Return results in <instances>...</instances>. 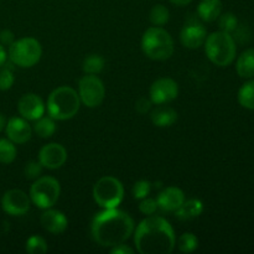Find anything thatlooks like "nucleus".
Wrapping results in <instances>:
<instances>
[{"label":"nucleus","instance_id":"1","mask_svg":"<svg viewBox=\"0 0 254 254\" xmlns=\"http://www.w3.org/2000/svg\"><path fill=\"white\" fill-rule=\"evenodd\" d=\"M134 228V220L129 213L118 207L103 208L92 220L91 235L97 245L112 248L129 240Z\"/></svg>","mask_w":254,"mask_h":254},{"label":"nucleus","instance_id":"2","mask_svg":"<svg viewBox=\"0 0 254 254\" xmlns=\"http://www.w3.org/2000/svg\"><path fill=\"white\" fill-rule=\"evenodd\" d=\"M133 235L135 250L140 254H170L176 246L175 231L161 216H146Z\"/></svg>","mask_w":254,"mask_h":254},{"label":"nucleus","instance_id":"3","mask_svg":"<svg viewBox=\"0 0 254 254\" xmlns=\"http://www.w3.org/2000/svg\"><path fill=\"white\" fill-rule=\"evenodd\" d=\"M78 92L69 86L55 88L47 97L46 111L55 121H68L77 116L81 108Z\"/></svg>","mask_w":254,"mask_h":254},{"label":"nucleus","instance_id":"4","mask_svg":"<svg viewBox=\"0 0 254 254\" xmlns=\"http://www.w3.org/2000/svg\"><path fill=\"white\" fill-rule=\"evenodd\" d=\"M141 51L153 61H166L175 50L171 35L161 26H151L141 36Z\"/></svg>","mask_w":254,"mask_h":254},{"label":"nucleus","instance_id":"5","mask_svg":"<svg viewBox=\"0 0 254 254\" xmlns=\"http://www.w3.org/2000/svg\"><path fill=\"white\" fill-rule=\"evenodd\" d=\"M203 46L207 59L218 67L230 66L237 55L235 37L221 30L207 35Z\"/></svg>","mask_w":254,"mask_h":254},{"label":"nucleus","instance_id":"6","mask_svg":"<svg viewBox=\"0 0 254 254\" xmlns=\"http://www.w3.org/2000/svg\"><path fill=\"white\" fill-rule=\"evenodd\" d=\"M42 56V46L35 37H21L9 46L7 57L21 68H30L39 64Z\"/></svg>","mask_w":254,"mask_h":254},{"label":"nucleus","instance_id":"7","mask_svg":"<svg viewBox=\"0 0 254 254\" xmlns=\"http://www.w3.org/2000/svg\"><path fill=\"white\" fill-rule=\"evenodd\" d=\"M93 200L102 208H116L124 200V186L114 176H103L93 186Z\"/></svg>","mask_w":254,"mask_h":254},{"label":"nucleus","instance_id":"8","mask_svg":"<svg viewBox=\"0 0 254 254\" xmlns=\"http://www.w3.org/2000/svg\"><path fill=\"white\" fill-rule=\"evenodd\" d=\"M61 195V185L52 176H40L30 188V200L37 208L46 210L56 205Z\"/></svg>","mask_w":254,"mask_h":254},{"label":"nucleus","instance_id":"9","mask_svg":"<svg viewBox=\"0 0 254 254\" xmlns=\"http://www.w3.org/2000/svg\"><path fill=\"white\" fill-rule=\"evenodd\" d=\"M78 96L87 108H97L106 97V87L97 74H84L78 82Z\"/></svg>","mask_w":254,"mask_h":254},{"label":"nucleus","instance_id":"10","mask_svg":"<svg viewBox=\"0 0 254 254\" xmlns=\"http://www.w3.org/2000/svg\"><path fill=\"white\" fill-rule=\"evenodd\" d=\"M207 37V30L203 26L198 16H191L186 20L185 25L180 31V41L186 49L196 50L203 46L205 40Z\"/></svg>","mask_w":254,"mask_h":254},{"label":"nucleus","instance_id":"11","mask_svg":"<svg viewBox=\"0 0 254 254\" xmlns=\"http://www.w3.org/2000/svg\"><path fill=\"white\" fill-rule=\"evenodd\" d=\"M31 200L25 191L12 189L6 191L1 197V208L6 215L20 217L29 212Z\"/></svg>","mask_w":254,"mask_h":254},{"label":"nucleus","instance_id":"12","mask_svg":"<svg viewBox=\"0 0 254 254\" xmlns=\"http://www.w3.org/2000/svg\"><path fill=\"white\" fill-rule=\"evenodd\" d=\"M179 96V84L175 79L161 77L153 82L149 89V97L156 106L169 104L175 101Z\"/></svg>","mask_w":254,"mask_h":254},{"label":"nucleus","instance_id":"13","mask_svg":"<svg viewBox=\"0 0 254 254\" xmlns=\"http://www.w3.org/2000/svg\"><path fill=\"white\" fill-rule=\"evenodd\" d=\"M67 150L59 143H49L42 146L39 151V161L44 169L56 170L62 168L67 161Z\"/></svg>","mask_w":254,"mask_h":254},{"label":"nucleus","instance_id":"14","mask_svg":"<svg viewBox=\"0 0 254 254\" xmlns=\"http://www.w3.org/2000/svg\"><path fill=\"white\" fill-rule=\"evenodd\" d=\"M17 112L20 117L29 122H35L41 118L46 112V104L42 98L35 93H25L17 102Z\"/></svg>","mask_w":254,"mask_h":254},{"label":"nucleus","instance_id":"15","mask_svg":"<svg viewBox=\"0 0 254 254\" xmlns=\"http://www.w3.org/2000/svg\"><path fill=\"white\" fill-rule=\"evenodd\" d=\"M5 133L9 140H11L15 145H21L27 143L32 136V127L30 126L29 121L22 117H11L6 121L5 126Z\"/></svg>","mask_w":254,"mask_h":254},{"label":"nucleus","instance_id":"16","mask_svg":"<svg viewBox=\"0 0 254 254\" xmlns=\"http://www.w3.org/2000/svg\"><path fill=\"white\" fill-rule=\"evenodd\" d=\"M40 223L51 235H61L68 227V220L64 212L55 208H46L40 217Z\"/></svg>","mask_w":254,"mask_h":254},{"label":"nucleus","instance_id":"17","mask_svg":"<svg viewBox=\"0 0 254 254\" xmlns=\"http://www.w3.org/2000/svg\"><path fill=\"white\" fill-rule=\"evenodd\" d=\"M158 206L164 212H175L185 201V193L176 186H168L159 192Z\"/></svg>","mask_w":254,"mask_h":254},{"label":"nucleus","instance_id":"18","mask_svg":"<svg viewBox=\"0 0 254 254\" xmlns=\"http://www.w3.org/2000/svg\"><path fill=\"white\" fill-rule=\"evenodd\" d=\"M150 121L158 128H169L178 121V112L166 104H159L151 111Z\"/></svg>","mask_w":254,"mask_h":254},{"label":"nucleus","instance_id":"19","mask_svg":"<svg viewBox=\"0 0 254 254\" xmlns=\"http://www.w3.org/2000/svg\"><path fill=\"white\" fill-rule=\"evenodd\" d=\"M221 0H201L197 5V16L202 22H213L222 14Z\"/></svg>","mask_w":254,"mask_h":254},{"label":"nucleus","instance_id":"20","mask_svg":"<svg viewBox=\"0 0 254 254\" xmlns=\"http://www.w3.org/2000/svg\"><path fill=\"white\" fill-rule=\"evenodd\" d=\"M203 212V203L198 198H189L175 211V217L180 221H190L200 217Z\"/></svg>","mask_w":254,"mask_h":254},{"label":"nucleus","instance_id":"21","mask_svg":"<svg viewBox=\"0 0 254 254\" xmlns=\"http://www.w3.org/2000/svg\"><path fill=\"white\" fill-rule=\"evenodd\" d=\"M236 71L242 78L254 77V49H248L238 56L236 62Z\"/></svg>","mask_w":254,"mask_h":254},{"label":"nucleus","instance_id":"22","mask_svg":"<svg viewBox=\"0 0 254 254\" xmlns=\"http://www.w3.org/2000/svg\"><path fill=\"white\" fill-rule=\"evenodd\" d=\"M32 131H35L40 138H51L55 134V131H56V121L52 117H50L49 114L47 116L44 114L41 118L36 119L34 122Z\"/></svg>","mask_w":254,"mask_h":254},{"label":"nucleus","instance_id":"23","mask_svg":"<svg viewBox=\"0 0 254 254\" xmlns=\"http://www.w3.org/2000/svg\"><path fill=\"white\" fill-rule=\"evenodd\" d=\"M104 64H106V61L101 55L91 54L84 57L82 62V69L86 74H99L103 71Z\"/></svg>","mask_w":254,"mask_h":254},{"label":"nucleus","instance_id":"24","mask_svg":"<svg viewBox=\"0 0 254 254\" xmlns=\"http://www.w3.org/2000/svg\"><path fill=\"white\" fill-rule=\"evenodd\" d=\"M238 103L246 109L254 111V79L246 82L238 91Z\"/></svg>","mask_w":254,"mask_h":254},{"label":"nucleus","instance_id":"25","mask_svg":"<svg viewBox=\"0 0 254 254\" xmlns=\"http://www.w3.org/2000/svg\"><path fill=\"white\" fill-rule=\"evenodd\" d=\"M149 20L154 26H161L166 25L170 20V11L168 7L163 4H156L151 7Z\"/></svg>","mask_w":254,"mask_h":254},{"label":"nucleus","instance_id":"26","mask_svg":"<svg viewBox=\"0 0 254 254\" xmlns=\"http://www.w3.org/2000/svg\"><path fill=\"white\" fill-rule=\"evenodd\" d=\"M16 146L7 138H0V164H11L16 159Z\"/></svg>","mask_w":254,"mask_h":254},{"label":"nucleus","instance_id":"27","mask_svg":"<svg viewBox=\"0 0 254 254\" xmlns=\"http://www.w3.org/2000/svg\"><path fill=\"white\" fill-rule=\"evenodd\" d=\"M179 251L183 253H192L198 248V238L191 232L183 233L178 238Z\"/></svg>","mask_w":254,"mask_h":254},{"label":"nucleus","instance_id":"28","mask_svg":"<svg viewBox=\"0 0 254 254\" xmlns=\"http://www.w3.org/2000/svg\"><path fill=\"white\" fill-rule=\"evenodd\" d=\"M25 250L29 254H44L47 252L49 247H47V242L44 237L34 235L27 238Z\"/></svg>","mask_w":254,"mask_h":254},{"label":"nucleus","instance_id":"29","mask_svg":"<svg viewBox=\"0 0 254 254\" xmlns=\"http://www.w3.org/2000/svg\"><path fill=\"white\" fill-rule=\"evenodd\" d=\"M218 26L221 31L232 34L238 27V19L233 12H225L218 16Z\"/></svg>","mask_w":254,"mask_h":254},{"label":"nucleus","instance_id":"30","mask_svg":"<svg viewBox=\"0 0 254 254\" xmlns=\"http://www.w3.org/2000/svg\"><path fill=\"white\" fill-rule=\"evenodd\" d=\"M151 188H153V185H151L150 181L148 180L136 181L133 186V190H131L134 200H143V198L148 197V196L150 195Z\"/></svg>","mask_w":254,"mask_h":254},{"label":"nucleus","instance_id":"31","mask_svg":"<svg viewBox=\"0 0 254 254\" xmlns=\"http://www.w3.org/2000/svg\"><path fill=\"white\" fill-rule=\"evenodd\" d=\"M42 171H44V166L41 165V163L39 160H31L25 165L24 175L27 180H36L42 175Z\"/></svg>","mask_w":254,"mask_h":254},{"label":"nucleus","instance_id":"32","mask_svg":"<svg viewBox=\"0 0 254 254\" xmlns=\"http://www.w3.org/2000/svg\"><path fill=\"white\" fill-rule=\"evenodd\" d=\"M14 73L7 67H0V91H9L14 84Z\"/></svg>","mask_w":254,"mask_h":254},{"label":"nucleus","instance_id":"33","mask_svg":"<svg viewBox=\"0 0 254 254\" xmlns=\"http://www.w3.org/2000/svg\"><path fill=\"white\" fill-rule=\"evenodd\" d=\"M158 208L159 206L156 198H151L149 197V196L148 197L143 198V200H140V203H139V211L145 216L155 215Z\"/></svg>","mask_w":254,"mask_h":254},{"label":"nucleus","instance_id":"34","mask_svg":"<svg viewBox=\"0 0 254 254\" xmlns=\"http://www.w3.org/2000/svg\"><path fill=\"white\" fill-rule=\"evenodd\" d=\"M154 103L151 102L150 97L146 98V97H140L138 101L135 102V111L138 112L139 114H146L151 111Z\"/></svg>","mask_w":254,"mask_h":254},{"label":"nucleus","instance_id":"35","mask_svg":"<svg viewBox=\"0 0 254 254\" xmlns=\"http://www.w3.org/2000/svg\"><path fill=\"white\" fill-rule=\"evenodd\" d=\"M14 41H15V35L11 30L4 29L0 31V44H1L2 46L9 47Z\"/></svg>","mask_w":254,"mask_h":254},{"label":"nucleus","instance_id":"36","mask_svg":"<svg viewBox=\"0 0 254 254\" xmlns=\"http://www.w3.org/2000/svg\"><path fill=\"white\" fill-rule=\"evenodd\" d=\"M112 254H133L134 250L131 247H129L128 245H126V242L121 243L118 246H114L111 248Z\"/></svg>","mask_w":254,"mask_h":254},{"label":"nucleus","instance_id":"37","mask_svg":"<svg viewBox=\"0 0 254 254\" xmlns=\"http://www.w3.org/2000/svg\"><path fill=\"white\" fill-rule=\"evenodd\" d=\"M7 60V52L5 50V47L0 44V67H2L5 64Z\"/></svg>","mask_w":254,"mask_h":254},{"label":"nucleus","instance_id":"38","mask_svg":"<svg viewBox=\"0 0 254 254\" xmlns=\"http://www.w3.org/2000/svg\"><path fill=\"white\" fill-rule=\"evenodd\" d=\"M173 5H176V6H186V5L191 4L192 0H169Z\"/></svg>","mask_w":254,"mask_h":254},{"label":"nucleus","instance_id":"39","mask_svg":"<svg viewBox=\"0 0 254 254\" xmlns=\"http://www.w3.org/2000/svg\"><path fill=\"white\" fill-rule=\"evenodd\" d=\"M5 126H6V118L4 117V114L0 113V133L4 130Z\"/></svg>","mask_w":254,"mask_h":254}]
</instances>
